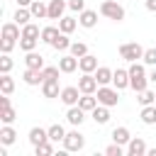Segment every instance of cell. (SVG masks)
<instances>
[{"instance_id": "obj_1", "label": "cell", "mask_w": 156, "mask_h": 156, "mask_svg": "<svg viewBox=\"0 0 156 156\" xmlns=\"http://www.w3.org/2000/svg\"><path fill=\"white\" fill-rule=\"evenodd\" d=\"M129 88L134 90V93H141V90H146V85H149V78H146V71H144V66L141 63H132L129 68Z\"/></svg>"}, {"instance_id": "obj_2", "label": "cell", "mask_w": 156, "mask_h": 156, "mask_svg": "<svg viewBox=\"0 0 156 156\" xmlns=\"http://www.w3.org/2000/svg\"><path fill=\"white\" fill-rule=\"evenodd\" d=\"M100 15L112 20V22H122L124 20V7L119 2H115V0H102L100 2Z\"/></svg>"}, {"instance_id": "obj_3", "label": "cell", "mask_w": 156, "mask_h": 156, "mask_svg": "<svg viewBox=\"0 0 156 156\" xmlns=\"http://www.w3.org/2000/svg\"><path fill=\"white\" fill-rule=\"evenodd\" d=\"M119 56H122L124 61H129V63H134V61H139V58L144 56V46H141V44H136V41H129V44H122V46H119Z\"/></svg>"}, {"instance_id": "obj_4", "label": "cell", "mask_w": 156, "mask_h": 156, "mask_svg": "<svg viewBox=\"0 0 156 156\" xmlns=\"http://www.w3.org/2000/svg\"><path fill=\"white\" fill-rule=\"evenodd\" d=\"M98 102H100V105H107V107H115V105L119 102L117 88H110V85H100V88H98Z\"/></svg>"}, {"instance_id": "obj_5", "label": "cell", "mask_w": 156, "mask_h": 156, "mask_svg": "<svg viewBox=\"0 0 156 156\" xmlns=\"http://www.w3.org/2000/svg\"><path fill=\"white\" fill-rule=\"evenodd\" d=\"M83 146H85V136H83L78 129L66 132V136H63V149H66V151H80Z\"/></svg>"}, {"instance_id": "obj_6", "label": "cell", "mask_w": 156, "mask_h": 156, "mask_svg": "<svg viewBox=\"0 0 156 156\" xmlns=\"http://www.w3.org/2000/svg\"><path fill=\"white\" fill-rule=\"evenodd\" d=\"M80 95H83V93H80V88H78V85H66V88H61V95H58V98H61V102H63V105H68V107H71V105H78Z\"/></svg>"}, {"instance_id": "obj_7", "label": "cell", "mask_w": 156, "mask_h": 156, "mask_svg": "<svg viewBox=\"0 0 156 156\" xmlns=\"http://www.w3.org/2000/svg\"><path fill=\"white\" fill-rule=\"evenodd\" d=\"M78 88H80V93H98L100 83H98V78L93 73H83L78 78Z\"/></svg>"}, {"instance_id": "obj_8", "label": "cell", "mask_w": 156, "mask_h": 156, "mask_svg": "<svg viewBox=\"0 0 156 156\" xmlns=\"http://www.w3.org/2000/svg\"><path fill=\"white\" fill-rule=\"evenodd\" d=\"M22 80L27 83V85H41L46 78H44V68H27L24 73H22Z\"/></svg>"}, {"instance_id": "obj_9", "label": "cell", "mask_w": 156, "mask_h": 156, "mask_svg": "<svg viewBox=\"0 0 156 156\" xmlns=\"http://www.w3.org/2000/svg\"><path fill=\"white\" fill-rule=\"evenodd\" d=\"M149 149H146V141L141 139V136H132L129 139V144H127V154L129 156H144Z\"/></svg>"}, {"instance_id": "obj_10", "label": "cell", "mask_w": 156, "mask_h": 156, "mask_svg": "<svg viewBox=\"0 0 156 156\" xmlns=\"http://www.w3.org/2000/svg\"><path fill=\"white\" fill-rule=\"evenodd\" d=\"M66 119H68V124L80 127V124H83V119H85V110H83V107H78V105H71V107H68V112H66Z\"/></svg>"}, {"instance_id": "obj_11", "label": "cell", "mask_w": 156, "mask_h": 156, "mask_svg": "<svg viewBox=\"0 0 156 156\" xmlns=\"http://www.w3.org/2000/svg\"><path fill=\"white\" fill-rule=\"evenodd\" d=\"M0 37H2V39H15V41H20V37H22L20 24H17V22H5L2 29H0Z\"/></svg>"}, {"instance_id": "obj_12", "label": "cell", "mask_w": 156, "mask_h": 156, "mask_svg": "<svg viewBox=\"0 0 156 156\" xmlns=\"http://www.w3.org/2000/svg\"><path fill=\"white\" fill-rule=\"evenodd\" d=\"M78 24L85 27V29H93V27L98 24V12H95V10H83V12L78 15Z\"/></svg>"}, {"instance_id": "obj_13", "label": "cell", "mask_w": 156, "mask_h": 156, "mask_svg": "<svg viewBox=\"0 0 156 156\" xmlns=\"http://www.w3.org/2000/svg\"><path fill=\"white\" fill-rule=\"evenodd\" d=\"M78 68H80L83 73H95V68H98V56H93V54L80 56V58H78Z\"/></svg>"}, {"instance_id": "obj_14", "label": "cell", "mask_w": 156, "mask_h": 156, "mask_svg": "<svg viewBox=\"0 0 156 156\" xmlns=\"http://www.w3.org/2000/svg\"><path fill=\"white\" fill-rule=\"evenodd\" d=\"M112 85H115L117 90L129 88V71H127V68H117L115 76H112Z\"/></svg>"}, {"instance_id": "obj_15", "label": "cell", "mask_w": 156, "mask_h": 156, "mask_svg": "<svg viewBox=\"0 0 156 156\" xmlns=\"http://www.w3.org/2000/svg\"><path fill=\"white\" fill-rule=\"evenodd\" d=\"M66 7H68V2H63V0H49V20H61Z\"/></svg>"}, {"instance_id": "obj_16", "label": "cell", "mask_w": 156, "mask_h": 156, "mask_svg": "<svg viewBox=\"0 0 156 156\" xmlns=\"http://www.w3.org/2000/svg\"><path fill=\"white\" fill-rule=\"evenodd\" d=\"M41 141H49V129H44V127H32V129H29V144L37 146V144H41Z\"/></svg>"}, {"instance_id": "obj_17", "label": "cell", "mask_w": 156, "mask_h": 156, "mask_svg": "<svg viewBox=\"0 0 156 156\" xmlns=\"http://www.w3.org/2000/svg\"><path fill=\"white\" fill-rule=\"evenodd\" d=\"M29 10H32V17H34V20H44V17H49V5H46L44 0H34V2L29 5Z\"/></svg>"}, {"instance_id": "obj_18", "label": "cell", "mask_w": 156, "mask_h": 156, "mask_svg": "<svg viewBox=\"0 0 156 156\" xmlns=\"http://www.w3.org/2000/svg\"><path fill=\"white\" fill-rule=\"evenodd\" d=\"M93 76L98 78V83H100V85H110V83H112V76H115V71H112V68H107V66H98Z\"/></svg>"}, {"instance_id": "obj_19", "label": "cell", "mask_w": 156, "mask_h": 156, "mask_svg": "<svg viewBox=\"0 0 156 156\" xmlns=\"http://www.w3.org/2000/svg\"><path fill=\"white\" fill-rule=\"evenodd\" d=\"M58 68H61V73H73L76 68H78V58L71 54V56H61L58 58Z\"/></svg>"}, {"instance_id": "obj_20", "label": "cell", "mask_w": 156, "mask_h": 156, "mask_svg": "<svg viewBox=\"0 0 156 156\" xmlns=\"http://www.w3.org/2000/svg\"><path fill=\"white\" fill-rule=\"evenodd\" d=\"M41 93H44V98H58L61 95V88H58V80H44L41 83Z\"/></svg>"}, {"instance_id": "obj_21", "label": "cell", "mask_w": 156, "mask_h": 156, "mask_svg": "<svg viewBox=\"0 0 156 156\" xmlns=\"http://www.w3.org/2000/svg\"><path fill=\"white\" fill-rule=\"evenodd\" d=\"M90 115H93L95 124H107V122H110V107H107V105H98Z\"/></svg>"}, {"instance_id": "obj_22", "label": "cell", "mask_w": 156, "mask_h": 156, "mask_svg": "<svg viewBox=\"0 0 156 156\" xmlns=\"http://www.w3.org/2000/svg\"><path fill=\"white\" fill-rule=\"evenodd\" d=\"M24 63H27V68H44V56L37 51H27Z\"/></svg>"}, {"instance_id": "obj_23", "label": "cell", "mask_w": 156, "mask_h": 156, "mask_svg": "<svg viewBox=\"0 0 156 156\" xmlns=\"http://www.w3.org/2000/svg\"><path fill=\"white\" fill-rule=\"evenodd\" d=\"M15 139H17V132H15L10 124H5V127L0 129V144H2V146H10V144H15Z\"/></svg>"}, {"instance_id": "obj_24", "label": "cell", "mask_w": 156, "mask_h": 156, "mask_svg": "<svg viewBox=\"0 0 156 156\" xmlns=\"http://www.w3.org/2000/svg\"><path fill=\"white\" fill-rule=\"evenodd\" d=\"M129 139H132V134H129V129L127 127H115L112 129V141H117V144H129Z\"/></svg>"}, {"instance_id": "obj_25", "label": "cell", "mask_w": 156, "mask_h": 156, "mask_svg": "<svg viewBox=\"0 0 156 156\" xmlns=\"http://www.w3.org/2000/svg\"><path fill=\"white\" fill-rule=\"evenodd\" d=\"M139 117H141L144 124H156V105H144Z\"/></svg>"}, {"instance_id": "obj_26", "label": "cell", "mask_w": 156, "mask_h": 156, "mask_svg": "<svg viewBox=\"0 0 156 156\" xmlns=\"http://www.w3.org/2000/svg\"><path fill=\"white\" fill-rule=\"evenodd\" d=\"M20 27H24V24H29V20H32V10L29 7H17V12H15V17H12Z\"/></svg>"}, {"instance_id": "obj_27", "label": "cell", "mask_w": 156, "mask_h": 156, "mask_svg": "<svg viewBox=\"0 0 156 156\" xmlns=\"http://www.w3.org/2000/svg\"><path fill=\"white\" fill-rule=\"evenodd\" d=\"M76 27H78V20H73V17H66V15H63V17L58 20V29H61L63 34H71Z\"/></svg>"}, {"instance_id": "obj_28", "label": "cell", "mask_w": 156, "mask_h": 156, "mask_svg": "<svg viewBox=\"0 0 156 156\" xmlns=\"http://www.w3.org/2000/svg\"><path fill=\"white\" fill-rule=\"evenodd\" d=\"M58 34H61V29H58V27H44V29H41V37H39V39H41L44 44H54V39H56Z\"/></svg>"}, {"instance_id": "obj_29", "label": "cell", "mask_w": 156, "mask_h": 156, "mask_svg": "<svg viewBox=\"0 0 156 156\" xmlns=\"http://www.w3.org/2000/svg\"><path fill=\"white\" fill-rule=\"evenodd\" d=\"M71 44H73V41H68V34H63V32H61V34L54 39V44H51V46H54L56 51H66V49H71Z\"/></svg>"}, {"instance_id": "obj_30", "label": "cell", "mask_w": 156, "mask_h": 156, "mask_svg": "<svg viewBox=\"0 0 156 156\" xmlns=\"http://www.w3.org/2000/svg\"><path fill=\"white\" fill-rule=\"evenodd\" d=\"M0 90H2L5 95H10V93L15 90V80H12L10 73H2V76H0Z\"/></svg>"}, {"instance_id": "obj_31", "label": "cell", "mask_w": 156, "mask_h": 156, "mask_svg": "<svg viewBox=\"0 0 156 156\" xmlns=\"http://www.w3.org/2000/svg\"><path fill=\"white\" fill-rule=\"evenodd\" d=\"M136 95H139L136 100H139V105H141V107H144V105H154V102H156V93H154V90H149V88H146V90H141V93H136Z\"/></svg>"}, {"instance_id": "obj_32", "label": "cell", "mask_w": 156, "mask_h": 156, "mask_svg": "<svg viewBox=\"0 0 156 156\" xmlns=\"http://www.w3.org/2000/svg\"><path fill=\"white\" fill-rule=\"evenodd\" d=\"M0 119H2V124H12V122L17 119V112L12 110V105H7V107H0Z\"/></svg>"}, {"instance_id": "obj_33", "label": "cell", "mask_w": 156, "mask_h": 156, "mask_svg": "<svg viewBox=\"0 0 156 156\" xmlns=\"http://www.w3.org/2000/svg\"><path fill=\"white\" fill-rule=\"evenodd\" d=\"M63 136H66V129L61 127V124H51L49 127V139L56 144V141H63Z\"/></svg>"}, {"instance_id": "obj_34", "label": "cell", "mask_w": 156, "mask_h": 156, "mask_svg": "<svg viewBox=\"0 0 156 156\" xmlns=\"http://www.w3.org/2000/svg\"><path fill=\"white\" fill-rule=\"evenodd\" d=\"M34 154H37V156H51V154H54V141L49 139V141L37 144V146H34Z\"/></svg>"}, {"instance_id": "obj_35", "label": "cell", "mask_w": 156, "mask_h": 156, "mask_svg": "<svg viewBox=\"0 0 156 156\" xmlns=\"http://www.w3.org/2000/svg\"><path fill=\"white\" fill-rule=\"evenodd\" d=\"M22 37H32V39H39L41 37V29H39V24H24L22 27Z\"/></svg>"}, {"instance_id": "obj_36", "label": "cell", "mask_w": 156, "mask_h": 156, "mask_svg": "<svg viewBox=\"0 0 156 156\" xmlns=\"http://www.w3.org/2000/svg\"><path fill=\"white\" fill-rule=\"evenodd\" d=\"M68 51H71V54H73L76 58H80V56H85V54H88V46H85L83 41H73Z\"/></svg>"}, {"instance_id": "obj_37", "label": "cell", "mask_w": 156, "mask_h": 156, "mask_svg": "<svg viewBox=\"0 0 156 156\" xmlns=\"http://www.w3.org/2000/svg\"><path fill=\"white\" fill-rule=\"evenodd\" d=\"M20 49H22V51H34V49H37V39H32V37H20Z\"/></svg>"}, {"instance_id": "obj_38", "label": "cell", "mask_w": 156, "mask_h": 156, "mask_svg": "<svg viewBox=\"0 0 156 156\" xmlns=\"http://www.w3.org/2000/svg\"><path fill=\"white\" fill-rule=\"evenodd\" d=\"M58 73H61L58 66H44V78L46 80H58Z\"/></svg>"}, {"instance_id": "obj_39", "label": "cell", "mask_w": 156, "mask_h": 156, "mask_svg": "<svg viewBox=\"0 0 156 156\" xmlns=\"http://www.w3.org/2000/svg\"><path fill=\"white\" fill-rule=\"evenodd\" d=\"M12 71V58H10V54H2L0 56V73H10Z\"/></svg>"}, {"instance_id": "obj_40", "label": "cell", "mask_w": 156, "mask_h": 156, "mask_svg": "<svg viewBox=\"0 0 156 156\" xmlns=\"http://www.w3.org/2000/svg\"><path fill=\"white\" fill-rule=\"evenodd\" d=\"M105 154L107 156H122L124 154V149H122V144H117V141H112L107 149H105Z\"/></svg>"}, {"instance_id": "obj_41", "label": "cell", "mask_w": 156, "mask_h": 156, "mask_svg": "<svg viewBox=\"0 0 156 156\" xmlns=\"http://www.w3.org/2000/svg\"><path fill=\"white\" fill-rule=\"evenodd\" d=\"M141 61H144V63H149V66H156V49H144Z\"/></svg>"}, {"instance_id": "obj_42", "label": "cell", "mask_w": 156, "mask_h": 156, "mask_svg": "<svg viewBox=\"0 0 156 156\" xmlns=\"http://www.w3.org/2000/svg\"><path fill=\"white\" fill-rule=\"evenodd\" d=\"M68 10H73V12H83L85 10V0H68Z\"/></svg>"}, {"instance_id": "obj_43", "label": "cell", "mask_w": 156, "mask_h": 156, "mask_svg": "<svg viewBox=\"0 0 156 156\" xmlns=\"http://www.w3.org/2000/svg\"><path fill=\"white\" fill-rule=\"evenodd\" d=\"M15 44H17L15 39H0V51H2V54H10Z\"/></svg>"}, {"instance_id": "obj_44", "label": "cell", "mask_w": 156, "mask_h": 156, "mask_svg": "<svg viewBox=\"0 0 156 156\" xmlns=\"http://www.w3.org/2000/svg\"><path fill=\"white\" fill-rule=\"evenodd\" d=\"M144 5H146V10H149V12H156V0H146Z\"/></svg>"}, {"instance_id": "obj_45", "label": "cell", "mask_w": 156, "mask_h": 156, "mask_svg": "<svg viewBox=\"0 0 156 156\" xmlns=\"http://www.w3.org/2000/svg\"><path fill=\"white\" fill-rule=\"evenodd\" d=\"M7 105H10V98L2 93V98H0V107H7Z\"/></svg>"}, {"instance_id": "obj_46", "label": "cell", "mask_w": 156, "mask_h": 156, "mask_svg": "<svg viewBox=\"0 0 156 156\" xmlns=\"http://www.w3.org/2000/svg\"><path fill=\"white\" fill-rule=\"evenodd\" d=\"M34 0H17V7H29Z\"/></svg>"}, {"instance_id": "obj_47", "label": "cell", "mask_w": 156, "mask_h": 156, "mask_svg": "<svg viewBox=\"0 0 156 156\" xmlns=\"http://www.w3.org/2000/svg\"><path fill=\"white\" fill-rule=\"evenodd\" d=\"M149 80H151V83H156V68H154V71L149 73Z\"/></svg>"}, {"instance_id": "obj_48", "label": "cell", "mask_w": 156, "mask_h": 156, "mask_svg": "<svg viewBox=\"0 0 156 156\" xmlns=\"http://www.w3.org/2000/svg\"><path fill=\"white\" fill-rule=\"evenodd\" d=\"M146 154H149V156H156V149H149Z\"/></svg>"}, {"instance_id": "obj_49", "label": "cell", "mask_w": 156, "mask_h": 156, "mask_svg": "<svg viewBox=\"0 0 156 156\" xmlns=\"http://www.w3.org/2000/svg\"><path fill=\"white\" fill-rule=\"evenodd\" d=\"M154 105H156V102H154Z\"/></svg>"}]
</instances>
